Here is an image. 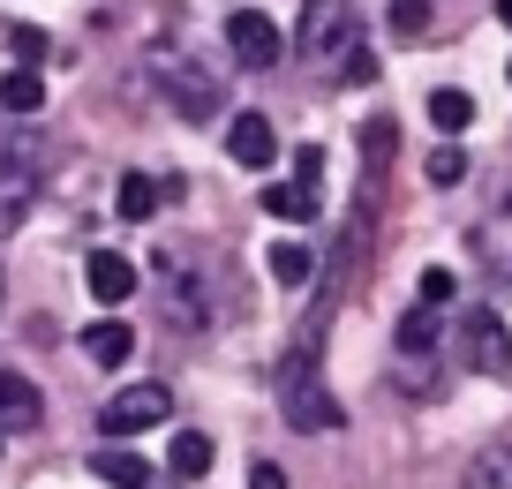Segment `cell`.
Returning <instances> with one entry per match:
<instances>
[{
    "instance_id": "obj_1",
    "label": "cell",
    "mask_w": 512,
    "mask_h": 489,
    "mask_svg": "<svg viewBox=\"0 0 512 489\" xmlns=\"http://www.w3.org/2000/svg\"><path fill=\"white\" fill-rule=\"evenodd\" d=\"M272 392H279V414H287L294 429H309V437L347 429V407L324 392V369H317V354H309V347H294L287 362L272 369Z\"/></svg>"
},
{
    "instance_id": "obj_2",
    "label": "cell",
    "mask_w": 512,
    "mask_h": 489,
    "mask_svg": "<svg viewBox=\"0 0 512 489\" xmlns=\"http://www.w3.org/2000/svg\"><path fill=\"white\" fill-rule=\"evenodd\" d=\"M460 354H467V369H475V377H497V384H505V377H512V332H505V316H497V309H467V316H460Z\"/></svg>"
},
{
    "instance_id": "obj_3",
    "label": "cell",
    "mask_w": 512,
    "mask_h": 489,
    "mask_svg": "<svg viewBox=\"0 0 512 489\" xmlns=\"http://www.w3.org/2000/svg\"><path fill=\"white\" fill-rule=\"evenodd\" d=\"M166 414H174V392H166V384H128V392L106 399L98 429H106V437H144V429H159Z\"/></svg>"
},
{
    "instance_id": "obj_4",
    "label": "cell",
    "mask_w": 512,
    "mask_h": 489,
    "mask_svg": "<svg viewBox=\"0 0 512 489\" xmlns=\"http://www.w3.org/2000/svg\"><path fill=\"white\" fill-rule=\"evenodd\" d=\"M226 46H234V61H241V68H256V76H264V68L287 53V38H279V23H272V16H256V8H234V16H226Z\"/></svg>"
},
{
    "instance_id": "obj_5",
    "label": "cell",
    "mask_w": 512,
    "mask_h": 489,
    "mask_svg": "<svg viewBox=\"0 0 512 489\" xmlns=\"http://www.w3.org/2000/svg\"><path fill=\"white\" fill-rule=\"evenodd\" d=\"M294 46H302L309 61L347 53L354 46V8H347V0H309V8H302V38H294Z\"/></svg>"
},
{
    "instance_id": "obj_6",
    "label": "cell",
    "mask_w": 512,
    "mask_h": 489,
    "mask_svg": "<svg viewBox=\"0 0 512 489\" xmlns=\"http://www.w3.org/2000/svg\"><path fill=\"white\" fill-rule=\"evenodd\" d=\"M226 158L249 166V174H264V166L279 158V128L264 121V113H234V121H226Z\"/></svg>"
},
{
    "instance_id": "obj_7",
    "label": "cell",
    "mask_w": 512,
    "mask_h": 489,
    "mask_svg": "<svg viewBox=\"0 0 512 489\" xmlns=\"http://www.w3.org/2000/svg\"><path fill=\"white\" fill-rule=\"evenodd\" d=\"M31 204H38V174L23 158H0V234H16L31 219Z\"/></svg>"
},
{
    "instance_id": "obj_8",
    "label": "cell",
    "mask_w": 512,
    "mask_h": 489,
    "mask_svg": "<svg viewBox=\"0 0 512 489\" xmlns=\"http://www.w3.org/2000/svg\"><path fill=\"white\" fill-rule=\"evenodd\" d=\"M83 279H91V294L106 301V309H121V301L136 294V264H128V256H113V249H98L91 264H83Z\"/></svg>"
},
{
    "instance_id": "obj_9",
    "label": "cell",
    "mask_w": 512,
    "mask_h": 489,
    "mask_svg": "<svg viewBox=\"0 0 512 489\" xmlns=\"http://www.w3.org/2000/svg\"><path fill=\"white\" fill-rule=\"evenodd\" d=\"M38 414H46L38 384H31V377H8V369H0V429H38Z\"/></svg>"
},
{
    "instance_id": "obj_10",
    "label": "cell",
    "mask_w": 512,
    "mask_h": 489,
    "mask_svg": "<svg viewBox=\"0 0 512 489\" xmlns=\"http://www.w3.org/2000/svg\"><path fill=\"white\" fill-rule=\"evenodd\" d=\"M83 354H91V362H98V369H121V362H128V354H136V332H128L121 316H98L91 332H83Z\"/></svg>"
},
{
    "instance_id": "obj_11",
    "label": "cell",
    "mask_w": 512,
    "mask_h": 489,
    "mask_svg": "<svg viewBox=\"0 0 512 489\" xmlns=\"http://www.w3.org/2000/svg\"><path fill=\"white\" fill-rule=\"evenodd\" d=\"M166 91H174V106L181 113H189V121H204V113H219V83H204V76H196V68H166Z\"/></svg>"
},
{
    "instance_id": "obj_12",
    "label": "cell",
    "mask_w": 512,
    "mask_h": 489,
    "mask_svg": "<svg viewBox=\"0 0 512 489\" xmlns=\"http://www.w3.org/2000/svg\"><path fill=\"white\" fill-rule=\"evenodd\" d=\"M211 459H219V444H211L204 429H181V437H174V452H166V467H174V482H204V474H211Z\"/></svg>"
},
{
    "instance_id": "obj_13",
    "label": "cell",
    "mask_w": 512,
    "mask_h": 489,
    "mask_svg": "<svg viewBox=\"0 0 512 489\" xmlns=\"http://www.w3.org/2000/svg\"><path fill=\"white\" fill-rule=\"evenodd\" d=\"M467 489H512V437H490L467 459Z\"/></svg>"
},
{
    "instance_id": "obj_14",
    "label": "cell",
    "mask_w": 512,
    "mask_h": 489,
    "mask_svg": "<svg viewBox=\"0 0 512 489\" xmlns=\"http://www.w3.org/2000/svg\"><path fill=\"white\" fill-rule=\"evenodd\" d=\"M264 211L272 219H287V226H302V219H317V189H302V181H264Z\"/></svg>"
},
{
    "instance_id": "obj_15",
    "label": "cell",
    "mask_w": 512,
    "mask_h": 489,
    "mask_svg": "<svg viewBox=\"0 0 512 489\" xmlns=\"http://www.w3.org/2000/svg\"><path fill=\"white\" fill-rule=\"evenodd\" d=\"M91 474H98V482H113V489H151V482H159L144 452H98Z\"/></svg>"
},
{
    "instance_id": "obj_16",
    "label": "cell",
    "mask_w": 512,
    "mask_h": 489,
    "mask_svg": "<svg viewBox=\"0 0 512 489\" xmlns=\"http://www.w3.org/2000/svg\"><path fill=\"white\" fill-rule=\"evenodd\" d=\"M437 339H445V316H437V309H407L400 316V354H407V362L437 354Z\"/></svg>"
},
{
    "instance_id": "obj_17",
    "label": "cell",
    "mask_w": 512,
    "mask_h": 489,
    "mask_svg": "<svg viewBox=\"0 0 512 489\" xmlns=\"http://www.w3.org/2000/svg\"><path fill=\"white\" fill-rule=\"evenodd\" d=\"M264 256H272V279L279 286H309V279H317V256H309L302 241H272Z\"/></svg>"
},
{
    "instance_id": "obj_18",
    "label": "cell",
    "mask_w": 512,
    "mask_h": 489,
    "mask_svg": "<svg viewBox=\"0 0 512 489\" xmlns=\"http://www.w3.org/2000/svg\"><path fill=\"white\" fill-rule=\"evenodd\" d=\"M430 121L445 128V136H460V128L475 121V98L467 91H430Z\"/></svg>"
},
{
    "instance_id": "obj_19",
    "label": "cell",
    "mask_w": 512,
    "mask_h": 489,
    "mask_svg": "<svg viewBox=\"0 0 512 489\" xmlns=\"http://www.w3.org/2000/svg\"><path fill=\"white\" fill-rule=\"evenodd\" d=\"M0 106H8V113H38V106H46V83H38L31 68H16V76L0 83Z\"/></svg>"
},
{
    "instance_id": "obj_20",
    "label": "cell",
    "mask_w": 512,
    "mask_h": 489,
    "mask_svg": "<svg viewBox=\"0 0 512 489\" xmlns=\"http://www.w3.org/2000/svg\"><path fill=\"white\" fill-rule=\"evenodd\" d=\"M159 211V181L151 174H121V219H151Z\"/></svg>"
},
{
    "instance_id": "obj_21",
    "label": "cell",
    "mask_w": 512,
    "mask_h": 489,
    "mask_svg": "<svg viewBox=\"0 0 512 489\" xmlns=\"http://www.w3.org/2000/svg\"><path fill=\"white\" fill-rule=\"evenodd\" d=\"M422 174H430V181H437V189H452V181H460V174H467V151H460V143H452V136H445V143H437V151H430V166H422Z\"/></svg>"
},
{
    "instance_id": "obj_22",
    "label": "cell",
    "mask_w": 512,
    "mask_h": 489,
    "mask_svg": "<svg viewBox=\"0 0 512 489\" xmlns=\"http://www.w3.org/2000/svg\"><path fill=\"white\" fill-rule=\"evenodd\" d=\"M415 294H422V309H452V294H460V279H452L445 264H430V271H422V286H415Z\"/></svg>"
},
{
    "instance_id": "obj_23",
    "label": "cell",
    "mask_w": 512,
    "mask_h": 489,
    "mask_svg": "<svg viewBox=\"0 0 512 489\" xmlns=\"http://www.w3.org/2000/svg\"><path fill=\"white\" fill-rule=\"evenodd\" d=\"M339 83H347V91L377 83V53H369V46H347V53H339Z\"/></svg>"
},
{
    "instance_id": "obj_24",
    "label": "cell",
    "mask_w": 512,
    "mask_h": 489,
    "mask_svg": "<svg viewBox=\"0 0 512 489\" xmlns=\"http://www.w3.org/2000/svg\"><path fill=\"white\" fill-rule=\"evenodd\" d=\"M384 16H392V31H400V38H422V31H430V0H392Z\"/></svg>"
},
{
    "instance_id": "obj_25",
    "label": "cell",
    "mask_w": 512,
    "mask_h": 489,
    "mask_svg": "<svg viewBox=\"0 0 512 489\" xmlns=\"http://www.w3.org/2000/svg\"><path fill=\"white\" fill-rule=\"evenodd\" d=\"M294 181H302V189L324 181V143H302V151H294Z\"/></svg>"
},
{
    "instance_id": "obj_26",
    "label": "cell",
    "mask_w": 512,
    "mask_h": 489,
    "mask_svg": "<svg viewBox=\"0 0 512 489\" xmlns=\"http://www.w3.org/2000/svg\"><path fill=\"white\" fill-rule=\"evenodd\" d=\"M8 46H16V61L31 68L38 53H46V31H31V23H16V31H8Z\"/></svg>"
},
{
    "instance_id": "obj_27",
    "label": "cell",
    "mask_w": 512,
    "mask_h": 489,
    "mask_svg": "<svg viewBox=\"0 0 512 489\" xmlns=\"http://www.w3.org/2000/svg\"><path fill=\"white\" fill-rule=\"evenodd\" d=\"M249 489H287V467H272V459H256V467H249Z\"/></svg>"
},
{
    "instance_id": "obj_28",
    "label": "cell",
    "mask_w": 512,
    "mask_h": 489,
    "mask_svg": "<svg viewBox=\"0 0 512 489\" xmlns=\"http://www.w3.org/2000/svg\"><path fill=\"white\" fill-rule=\"evenodd\" d=\"M497 23H512V0H497Z\"/></svg>"
},
{
    "instance_id": "obj_29",
    "label": "cell",
    "mask_w": 512,
    "mask_h": 489,
    "mask_svg": "<svg viewBox=\"0 0 512 489\" xmlns=\"http://www.w3.org/2000/svg\"><path fill=\"white\" fill-rule=\"evenodd\" d=\"M0 294H8V271H0Z\"/></svg>"
},
{
    "instance_id": "obj_30",
    "label": "cell",
    "mask_w": 512,
    "mask_h": 489,
    "mask_svg": "<svg viewBox=\"0 0 512 489\" xmlns=\"http://www.w3.org/2000/svg\"><path fill=\"white\" fill-rule=\"evenodd\" d=\"M505 76H512V68H505Z\"/></svg>"
}]
</instances>
